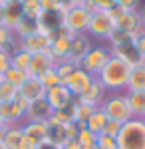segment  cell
<instances>
[{"mask_svg": "<svg viewBox=\"0 0 145 149\" xmlns=\"http://www.w3.org/2000/svg\"><path fill=\"white\" fill-rule=\"evenodd\" d=\"M133 46H135V50H137V52L145 58V32H143V34H139L133 40Z\"/></svg>", "mask_w": 145, "mask_h": 149, "instance_id": "cell-42", "label": "cell"}, {"mask_svg": "<svg viewBox=\"0 0 145 149\" xmlns=\"http://www.w3.org/2000/svg\"><path fill=\"white\" fill-rule=\"evenodd\" d=\"M125 95H127V102H129L133 117H141L145 113V90H141V92H125Z\"/></svg>", "mask_w": 145, "mask_h": 149, "instance_id": "cell-23", "label": "cell"}, {"mask_svg": "<svg viewBox=\"0 0 145 149\" xmlns=\"http://www.w3.org/2000/svg\"><path fill=\"white\" fill-rule=\"evenodd\" d=\"M4 127H6V123H4V121H2V119H0V133H2V131H4Z\"/></svg>", "mask_w": 145, "mask_h": 149, "instance_id": "cell-49", "label": "cell"}, {"mask_svg": "<svg viewBox=\"0 0 145 149\" xmlns=\"http://www.w3.org/2000/svg\"><path fill=\"white\" fill-rule=\"evenodd\" d=\"M36 32H38V20L26 18V16H22L20 22L14 26V34L18 36V40L26 38V36H30V34H36Z\"/></svg>", "mask_w": 145, "mask_h": 149, "instance_id": "cell-26", "label": "cell"}, {"mask_svg": "<svg viewBox=\"0 0 145 149\" xmlns=\"http://www.w3.org/2000/svg\"><path fill=\"white\" fill-rule=\"evenodd\" d=\"M139 14H141V20H143V28H145V8H141V10H139Z\"/></svg>", "mask_w": 145, "mask_h": 149, "instance_id": "cell-48", "label": "cell"}, {"mask_svg": "<svg viewBox=\"0 0 145 149\" xmlns=\"http://www.w3.org/2000/svg\"><path fill=\"white\" fill-rule=\"evenodd\" d=\"M141 119H143V121H145V113H143V115H141Z\"/></svg>", "mask_w": 145, "mask_h": 149, "instance_id": "cell-52", "label": "cell"}, {"mask_svg": "<svg viewBox=\"0 0 145 149\" xmlns=\"http://www.w3.org/2000/svg\"><path fill=\"white\" fill-rule=\"evenodd\" d=\"M40 6H42V12H56V10H62L58 0H40Z\"/></svg>", "mask_w": 145, "mask_h": 149, "instance_id": "cell-39", "label": "cell"}, {"mask_svg": "<svg viewBox=\"0 0 145 149\" xmlns=\"http://www.w3.org/2000/svg\"><path fill=\"white\" fill-rule=\"evenodd\" d=\"M50 119H54V121L62 123V125L74 123V121H76V113H74V103H70L68 107H62V109H56V111H52V117H50Z\"/></svg>", "mask_w": 145, "mask_h": 149, "instance_id": "cell-27", "label": "cell"}, {"mask_svg": "<svg viewBox=\"0 0 145 149\" xmlns=\"http://www.w3.org/2000/svg\"><path fill=\"white\" fill-rule=\"evenodd\" d=\"M112 50V56L119 58L121 62H125L129 68H133V66H137V64H143L145 58L135 50L133 42H127V44H121V46H115V48H109Z\"/></svg>", "mask_w": 145, "mask_h": 149, "instance_id": "cell-13", "label": "cell"}, {"mask_svg": "<svg viewBox=\"0 0 145 149\" xmlns=\"http://www.w3.org/2000/svg\"><path fill=\"white\" fill-rule=\"evenodd\" d=\"M22 12L26 18H32L38 20L40 14H42V6H40V0H22Z\"/></svg>", "mask_w": 145, "mask_h": 149, "instance_id": "cell-30", "label": "cell"}, {"mask_svg": "<svg viewBox=\"0 0 145 149\" xmlns=\"http://www.w3.org/2000/svg\"><path fill=\"white\" fill-rule=\"evenodd\" d=\"M20 127H22L24 137L34 141L36 145L48 139V125H46V121H22Z\"/></svg>", "mask_w": 145, "mask_h": 149, "instance_id": "cell-16", "label": "cell"}, {"mask_svg": "<svg viewBox=\"0 0 145 149\" xmlns=\"http://www.w3.org/2000/svg\"><path fill=\"white\" fill-rule=\"evenodd\" d=\"M91 81H93V76H89L88 72H84L82 68H76V70H74V74H72L70 78H66L62 84L72 92L74 97H79V95L89 88Z\"/></svg>", "mask_w": 145, "mask_h": 149, "instance_id": "cell-10", "label": "cell"}, {"mask_svg": "<svg viewBox=\"0 0 145 149\" xmlns=\"http://www.w3.org/2000/svg\"><path fill=\"white\" fill-rule=\"evenodd\" d=\"M16 149H36V143H34V141H30L28 137H22L20 145H18Z\"/></svg>", "mask_w": 145, "mask_h": 149, "instance_id": "cell-44", "label": "cell"}, {"mask_svg": "<svg viewBox=\"0 0 145 149\" xmlns=\"http://www.w3.org/2000/svg\"><path fill=\"white\" fill-rule=\"evenodd\" d=\"M60 2V8L64 12H68L70 8H74V6H79L82 4V0H58Z\"/></svg>", "mask_w": 145, "mask_h": 149, "instance_id": "cell-43", "label": "cell"}, {"mask_svg": "<svg viewBox=\"0 0 145 149\" xmlns=\"http://www.w3.org/2000/svg\"><path fill=\"white\" fill-rule=\"evenodd\" d=\"M105 95H107L105 88L98 81V78H93V81L89 84V88L82 93L79 97H76V100H79V102H84V103H89V105H93V107H100V103L103 102Z\"/></svg>", "mask_w": 145, "mask_h": 149, "instance_id": "cell-17", "label": "cell"}, {"mask_svg": "<svg viewBox=\"0 0 145 149\" xmlns=\"http://www.w3.org/2000/svg\"><path fill=\"white\" fill-rule=\"evenodd\" d=\"M56 66V60L50 56V52H38V54H32L30 56V64H28V76H34V78H40L44 76L48 70H52Z\"/></svg>", "mask_w": 145, "mask_h": 149, "instance_id": "cell-11", "label": "cell"}, {"mask_svg": "<svg viewBox=\"0 0 145 149\" xmlns=\"http://www.w3.org/2000/svg\"><path fill=\"white\" fill-rule=\"evenodd\" d=\"M40 81L44 84L46 90H50V88H54V86H60V84H62V80H60V76H58V72L54 68L48 70L44 76H40Z\"/></svg>", "mask_w": 145, "mask_h": 149, "instance_id": "cell-35", "label": "cell"}, {"mask_svg": "<svg viewBox=\"0 0 145 149\" xmlns=\"http://www.w3.org/2000/svg\"><path fill=\"white\" fill-rule=\"evenodd\" d=\"M26 78H28V72L26 70H20V68H14V66H10V68L4 72V80L10 81L12 86H16V88H20L24 81H26Z\"/></svg>", "mask_w": 145, "mask_h": 149, "instance_id": "cell-28", "label": "cell"}, {"mask_svg": "<svg viewBox=\"0 0 145 149\" xmlns=\"http://www.w3.org/2000/svg\"><path fill=\"white\" fill-rule=\"evenodd\" d=\"M96 109H98V107L76 100V102H74V113H76V123H78V127H86V121L89 119V115L93 113Z\"/></svg>", "mask_w": 145, "mask_h": 149, "instance_id": "cell-25", "label": "cell"}, {"mask_svg": "<svg viewBox=\"0 0 145 149\" xmlns=\"http://www.w3.org/2000/svg\"><path fill=\"white\" fill-rule=\"evenodd\" d=\"M0 2H10V0H0Z\"/></svg>", "mask_w": 145, "mask_h": 149, "instance_id": "cell-53", "label": "cell"}, {"mask_svg": "<svg viewBox=\"0 0 145 149\" xmlns=\"http://www.w3.org/2000/svg\"><path fill=\"white\" fill-rule=\"evenodd\" d=\"M36 149H62V147H60V145H56V143H52V141H48V139H46V141H42V143H38V145H36Z\"/></svg>", "mask_w": 145, "mask_h": 149, "instance_id": "cell-46", "label": "cell"}, {"mask_svg": "<svg viewBox=\"0 0 145 149\" xmlns=\"http://www.w3.org/2000/svg\"><path fill=\"white\" fill-rule=\"evenodd\" d=\"M96 147L98 149H119L117 147V139L109 137V135H105V133H100V135H98Z\"/></svg>", "mask_w": 145, "mask_h": 149, "instance_id": "cell-36", "label": "cell"}, {"mask_svg": "<svg viewBox=\"0 0 145 149\" xmlns=\"http://www.w3.org/2000/svg\"><path fill=\"white\" fill-rule=\"evenodd\" d=\"M46 125H48V141H52V143H56V145H64V141H68V131H66V125H62V123H58L54 119H48L46 121Z\"/></svg>", "mask_w": 145, "mask_h": 149, "instance_id": "cell-21", "label": "cell"}, {"mask_svg": "<svg viewBox=\"0 0 145 149\" xmlns=\"http://www.w3.org/2000/svg\"><path fill=\"white\" fill-rule=\"evenodd\" d=\"M24 133H22V127L20 125H6L4 131L0 133V141L4 143L6 149H16L22 141Z\"/></svg>", "mask_w": 145, "mask_h": 149, "instance_id": "cell-19", "label": "cell"}, {"mask_svg": "<svg viewBox=\"0 0 145 149\" xmlns=\"http://www.w3.org/2000/svg\"><path fill=\"white\" fill-rule=\"evenodd\" d=\"M91 4L96 6V10H112L117 2L115 0H91Z\"/></svg>", "mask_w": 145, "mask_h": 149, "instance_id": "cell-40", "label": "cell"}, {"mask_svg": "<svg viewBox=\"0 0 145 149\" xmlns=\"http://www.w3.org/2000/svg\"><path fill=\"white\" fill-rule=\"evenodd\" d=\"M18 93L22 95L26 102H36V100H42L46 97V88L44 84L40 81V78H34V76H28L26 81L18 88Z\"/></svg>", "mask_w": 145, "mask_h": 149, "instance_id": "cell-12", "label": "cell"}, {"mask_svg": "<svg viewBox=\"0 0 145 149\" xmlns=\"http://www.w3.org/2000/svg\"><path fill=\"white\" fill-rule=\"evenodd\" d=\"M62 149H82V145L78 143V139H68V141H64Z\"/></svg>", "mask_w": 145, "mask_h": 149, "instance_id": "cell-45", "label": "cell"}, {"mask_svg": "<svg viewBox=\"0 0 145 149\" xmlns=\"http://www.w3.org/2000/svg\"><path fill=\"white\" fill-rule=\"evenodd\" d=\"M8 68H10V54L0 50V74H4Z\"/></svg>", "mask_w": 145, "mask_h": 149, "instance_id": "cell-41", "label": "cell"}, {"mask_svg": "<svg viewBox=\"0 0 145 149\" xmlns=\"http://www.w3.org/2000/svg\"><path fill=\"white\" fill-rule=\"evenodd\" d=\"M119 129H121V123H117V121H107L105 127H103V131L101 133H105V135H109V137H115L117 139V133H119Z\"/></svg>", "mask_w": 145, "mask_h": 149, "instance_id": "cell-37", "label": "cell"}, {"mask_svg": "<svg viewBox=\"0 0 145 149\" xmlns=\"http://www.w3.org/2000/svg\"><path fill=\"white\" fill-rule=\"evenodd\" d=\"M50 42H52L50 36L36 32V34H30L26 38H20V48L26 50L28 54H38V52H48L50 50Z\"/></svg>", "mask_w": 145, "mask_h": 149, "instance_id": "cell-14", "label": "cell"}, {"mask_svg": "<svg viewBox=\"0 0 145 149\" xmlns=\"http://www.w3.org/2000/svg\"><path fill=\"white\" fill-rule=\"evenodd\" d=\"M16 93H18L16 86H12L10 81H6V80L0 81V102H12L16 97Z\"/></svg>", "mask_w": 145, "mask_h": 149, "instance_id": "cell-34", "label": "cell"}, {"mask_svg": "<svg viewBox=\"0 0 145 149\" xmlns=\"http://www.w3.org/2000/svg\"><path fill=\"white\" fill-rule=\"evenodd\" d=\"M109 58H112V50H109L107 44H93L91 50L79 62V68L84 70V72H88L89 76L96 78L101 70H103V66L107 64Z\"/></svg>", "mask_w": 145, "mask_h": 149, "instance_id": "cell-5", "label": "cell"}, {"mask_svg": "<svg viewBox=\"0 0 145 149\" xmlns=\"http://www.w3.org/2000/svg\"><path fill=\"white\" fill-rule=\"evenodd\" d=\"M2 80H4V74H0V81H2Z\"/></svg>", "mask_w": 145, "mask_h": 149, "instance_id": "cell-51", "label": "cell"}, {"mask_svg": "<svg viewBox=\"0 0 145 149\" xmlns=\"http://www.w3.org/2000/svg\"><path fill=\"white\" fill-rule=\"evenodd\" d=\"M18 48H20V40H18V36L14 34V30L6 28V26H0V50L12 54Z\"/></svg>", "mask_w": 145, "mask_h": 149, "instance_id": "cell-22", "label": "cell"}, {"mask_svg": "<svg viewBox=\"0 0 145 149\" xmlns=\"http://www.w3.org/2000/svg\"><path fill=\"white\" fill-rule=\"evenodd\" d=\"M129 72H131V68L125 62L112 56L96 78L105 88L107 93L109 92H125L127 90V80H129Z\"/></svg>", "mask_w": 145, "mask_h": 149, "instance_id": "cell-1", "label": "cell"}, {"mask_svg": "<svg viewBox=\"0 0 145 149\" xmlns=\"http://www.w3.org/2000/svg\"><path fill=\"white\" fill-rule=\"evenodd\" d=\"M0 26H4V4L0 2Z\"/></svg>", "mask_w": 145, "mask_h": 149, "instance_id": "cell-47", "label": "cell"}, {"mask_svg": "<svg viewBox=\"0 0 145 149\" xmlns=\"http://www.w3.org/2000/svg\"><path fill=\"white\" fill-rule=\"evenodd\" d=\"M0 149H6V147H4V143H2V141H0Z\"/></svg>", "mask_w": 145, "mask_h": 149, "instance_id": "cell-50", "label": "cell"}, {"mask_svg": "<svg viewBox=\"0 0 145 149\" xmlns=\"http://www.w3.org/2000/svg\"><path fill=\"white\" fill-rule=\"evenodd\" d=\"M100 109L107 115V119L117 121V123H125L133 117L125 92H109L100 103Z\"/></svg>", "mask_w": 145, "mask_h": 149, "instance_id": "cell-3", "label": "cell"}, {"mask_svg": "<svg viewBox=\"0 0 145 149\" xmlns=\"http://www.w3.org/2000/svg\"><path fill=\"white\" fill-rule=\"evenodd\" d=\"M93 46V40L88 34H76L70 40V50H68V60L74 62L76 66H79V62L84 60V56L88 54Z\"/></svg>", "mask_w": 145, "mask_h": 149, "instance_id": "cell-8", "label": "cell"}, {"mask_svg": "<svg viewBox=\"0 0 145 149\" xmlns=\"http://www.w3.org/2000/svg\"><path fill=\"white\" fill-rule=\"evenodd\" d=\"M115 2H117V6H121L127 12L139 10V4H141V0H115Z\"/></svg>", "mask_w": 145, "mask_h": 149, "instance_id": "cell-38", "label": "cell"}, {"mask_svg": "<svg viewBox=\"0 0 145 149\" xmlns=\"http://www.w3.org/2000/svg\"><path fill=\"white\" fill-rule=\"evenodd\" d=\"M46 102L50 103V107L56 111V109H62V107H68L70 103H74L76 97L72 95V92L64 84H60V86H54V88L46 90Z\"/></svg>", "mask_w": 145, "mask_h": 149, "instance_id": "cell-9", "label": "cell"}, {"mask_svg": "<svg viewBox=\"0 0 145 149\" xmlns=\"http://www.w3.org/2000/svg\"><path fill=\"white\" fill-rule=\"evenodd\" d=\"M79 68V66H76L74 62H70V60H62V62H58L56 66H54V70L58 72V76H60V80L64 81L66 78H70L72 74H74V70Z\"/></svg>", "mask_w": 145, "mask_h": 149, "instance_id": "cell-33", "label": "cell"}, {"mask_svg": "<svg viewBox=\"0 0 145 149\" xmlns=\"http://www.w3.org/2000/svg\"><path fill=\"white\" fill-rule=\"evenodd\" d=\"M4 4V26L14 30V26L20 22L24 16L22 12V0H10V2H2Z\"/></svg>", "mask_w": 145, "mask_h": 149, "instance_id": "cell-18", "label": "cell"}, {"mask_svg": "<svg viewBox=\"0 0 145 149\" xmlns=\"http://www.w3.org/2000/svg\"><path fill=\"white\" fill-rule=\"evenodd\" d=\"M107 121H109V119H107V115L98 107L93 113L89 115V119L86 121V129H89V131H91V133H96V135H100L101 131H103V127H105Z\"/></svg>", "mask_w": 145, "mask_h": 149, "instance_id": "cell-24", "label": "cell"}, {"mask_svg": "<svg viewBox=\"0 0 145 149\" xmlns=\"http://www.w3.org/2000/svg\"><path fill=\"white\" fill-rule=\"evenodd\" d=\"M113 30H115V20L112 18V14H109L107 10L91 12L88 32H86L91 40H101V42H105Z\"/></svg>", "mask_w": 145, "mask_h": 149, "instance_id": "cell-4", "label": "cell"}, {"mask_svg": "<svg viewBox=\"0 0 145 149\" xmlns=\"http://www.w3.org/2000/svg\"><path fill=\"white\" fill-rule=\"evenodd\" d=\"M117 147L119 149H145V121L141 117H131L121 123L117 133Z\"/></svg>", "mask_w": 145, "mask_h": 149, "instance_id": "cell-2", "label": "cell"}, {"mask_svg": "<svg viewBox=\"0 0 145 149\" xmlns=\"http://www.w3.org/2000/svg\"><path fill=\"white\" fill-rule=\"evenodd\" d=\"M89 18H91V12L86 10L82 4L74 6L64 14V26L68 30H72L74 34H86L89 26Z\"/></svg>", "mask_w": 145, "mask_h": 149, "instance_id": "cell-6", "label": "cell"}, {"mask_svg": "<svg viewBox=\"0 0 145 149\" xmlns=\"http://www.w3.org/2000/svg\"><path fill=\"white\" fill-rule=\"evenodd\" d=\"M115 28H119L123 32L131 36V38H137L139 34H143L145 28H143V20H141V14L139 10H133V12H123L121 16L115 20Z\"/></svg>", "mask_w": 145, "mask_h": 149, "instance_id": "cell-7", "label": "cell"}, {"mask_svg": "<svg viewBox=\"0 0 145 149\" xmlns=\"http://www.w3.org/2000/svg\"><path fill=\"white\" fill-rule=\"evenodd\" d=\"M30 56H32V54H28L26 50L18 48V50H14V52L10 54V66H14V68H20V70H28Z\"/></svg>", "mask_w": 145, "mask_h": 149, "instance_id": "cell-29", "label": "cell"}, {"mask_svg": "<svg viewBox=\"0 0 145 149\" xmlns=\"http://www.w3.org/2000/svg\"><path fill=\"white\" fill-rule=\"evenodd\" d=\"M141 90H145V62L131 68L125 92H141Z\"/></svg>", "mask_w": 145, "mask_h": 149, "instance_id": "cell-20", "label": "cell"}, {"mask_svg": "<svg viewBox=\"0 0 145 149\" xmlns=\"http://www.w3.org/2000/svg\"><path fill=\"white\" fill-rule=\"evenodd\" d=\"M52 111L54 109L50 107V103L46 102V97L30 102L28 109H26V119L24 121H48L52 117Z\"/></svg>", "mask_w": 145, "mask_h": 149, "instance_id": "cell-15", "label": "cell"}, {"mask_svg": "<svg viewBox=\"0 0 145 149\" xmlns=\"http://www.w3.org/2000/svg\"><path fill=\"white\" fill-rule=\"evenodd\" d=\"M105 42H107V46H109V48H115V46H121V44H127V42H133V38L127 34V32H123V30H119V28H115Z\"/></svg>", "mask_w": 145, "mask_h": 149, "instance_id": "cell-31", "label": "cell"}, {"mask_svg": "<svg viewBox=\"0 0 145 149\" xmlns=\"http://www.w3.org/2000/svg\"><path fill=\"white\" fill-rule=\"evenodd\" d=\"M78 143L82 145V149H91L93 145H96V141H98V135L96 133H91L89 129H86V127H79L78 131Z\"/></svg>", "mask_w": 145, "mask_h": 149, "instance_id": "cell-32", "label": "cell"}]
</instances>
